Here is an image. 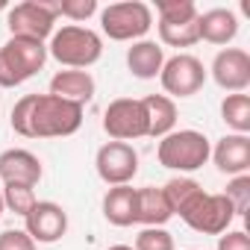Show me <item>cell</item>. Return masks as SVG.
<instances>
[{
    "instance_id": "17",
    "label": "cell",
    "mask_w": 250,
    "mask_h": 250,
    "mask_svg": "<svg viewBox=\"0 0 250 250\" xmlns=\"http://www.w3.org/2000/svg\"><path fill=\"white\" fill-rule=\"evenodd\" d=\"M171 218H174V212H171L168 197H165L162 188H156V186L136 188V224H145V227H165Z\"/></svg>"
},
{
    "instance_id": "24",
    "label": "cell",
    "mask_w": 250,
    "mask_h": 250,
    "mask_svg": "<svg viewBox=\"0 0 250 250\" xmlns=\"http://www.w3.org/2000/svg\"><path fill=\"white\" fill-rule=\"evenodd\" d=\"M3 186V209L15 212V215H27L36 206V188L33 186H18V183H0Z\"/></svg>"
},
{
    "instance_id": "7",
    "label": "cell",
    "mask_w": 250,
    "mask_h": 250,
    "mask_svg": "<svg viewBox=\"0 0 250 250\" xmlns=\"http://www.w3.org/2000/svg\"><path fill=\"white\" fill-rule=\"evenodd\" d=\"M103 130L112 142H136L147 136V115L139 97H118L103 112Z\"/></svg>"
},
{
    "instance_id": "22",
    "label": "cell",
    "mask_w": 250,
    "mask_h": 250,
    "mask_svg": "<svg viewBox=\"0 0 250 250\" xmlns=\"http://www.w3.org/2000/svg\"><path fill=\"white\" fill-rule=\"evenodd\" d=\"M221 118L232 133L247 136L250 133V97L244 91L241 94H227L221 100Z\"/></svg>"
},
{
    "instance_id": "16",
    "label": "cell",
    "mask_w": 250,
    "mask_h": 250,
    "mask_svg": "<svg viewBox=\"0 0 250 250\" xmlns=\"http://www.w3.org/2000/svg\"><path fill=\"white\" fill-rule=\"evenodd\" d=\"M197 33L200 42L209 44H229L238 36V18L232 9H209L203 15H197Z\"/></svg>"
},
{
    "instance_id": "8",
    "label": "cell",
    "mask_w": 250,
    "mask_h": 250,
    "mask_svg": "<svg viewBox=\"0 0 250 250\" xmlns=\"http://www.w3.org/2000/svg\"><path fill=\"white\" fill-rule=\"evenodd\" d=\"M94 168L106 186H130L139 174V150L127 142H106L94 156Z\"/></svg>"
},
{
    "instance_id": "31",
    "label": "cell",
    "mask_w": 250,
    "mask_h": 250,
    "mask_svg": "<svg viewBox=\"0 0 250 250\" xmlns=\"http://www.w3.org/2000/svg\"><path fill=\"white\" fill-rule=\"evenodd\" d=\"M106 250H133L130 244H112V247H106Z\"/></svg>"
},
{
    "instance_id": "15",
    "label": "cell",
    "mask_w": 250,
    "mask_h": 250,
    "mask_svg": "<svg viewBox=\"0 0 250 250\" xmlns=\"http://www.w3.org/2000/svg\"><path fill=\"white\" fill-rule=\"evenodd\" d=\"M50 94L77 106H85L94 97V77L88 71H59L50 80Z\"/></svg>"
},
{
    "instance_id": "6",
    "label": "cell",
    "mask_w": 250,
    "mask_h": 250,
    "mask_svg": "<svg viewBox=\"0 0 250 250\" xmlns=\"http://www.w3.org/2000/svg\"><path fill=\"white\" fill-rule=\"evenodd\" d=\"M56 21H59V0H24L6 15L9 33L15 39H33V42L50 39Z\"/></svg>"
},
{
    "instance_id": "12",
    "label": "cell",
    "mask_w": 250,
    "mask_h": 250,
    "mask_svg": "<svg viewBox=\"0 0 250 250\" xmlns=\"http://www.w3.org/2000/svg\"><path fill=\"white\" fill-rule=\"evenodd\" d=\"M212 80L232 94H241L250 85V56L241 47H224L212 59Z\"/></svg>"
},
{
    "instance_id": "20",
    "label": "cell",
    "mask_w": 250,
    "mask_h": 250,
    "mask_svg": "<svg viewBox=\"0 0 250 250\" xmlns=\"http://www.w3.org/2000/svg\"><path fill=\"white\" fill-rule=\"evenodd\" d=\"M103 218L112 227H133L136 224V188L112 186L103 194Z\"/></svg>"
},
{
    "instance_id": "19",
    "label": "cell",
    "mask_w": 250,
    "mask_h": 250,
    "mask_svg": "<svg viewBox=\"0 0 250 250\" xmlns=\"http://www.w3.org/2000/svg\"><path fill=\"white\" fill-rule=\"evenodd\" d=\"M162 65H165V50L156 42L142 39V42H133V47L127 50V68L139 80H156Z\"/></svg>"
},
{
    "instance_id": "27",
    "label": "cell",
    "mask_w": 250,
    "mask_h": 250,
    "mask_svg": "<svg viewBox=\"0 0 250 250\" xmlns=\"http://www.w3.org/2000/svg\"><path fill=\"white\" fill-rule=\"evenodd\" d=\"M133 250H174V235L165 227H145L136 235Z\"/></svg>"
},
{
    "instance_id": "4",
    "label": "cell",
    "mask_w": 250,
    "mask_h": 250,
    "mask_svg": "<svg viewBox=\"0 0 250 250\" xmlns=\"http://www.w3.org/2000/svg\"><path fill=\"white\" fill-rule=\"evenodd\" d=\"M209 153H212V145L197 130H174L165 139H159V147H156L159 165L180 174H191L203 168L209 162Z\"/></svg>"
},
{
    "instance_id": "26",
    "label": "cell",
    "mask_w": 250,
    "mask_h": 250,
    "mask_svg": "<svg viewBox=\"0 0 250 250\" xmlns=\"http://www.w3.org/2000/svg\"><path fill=\"white\" fill-rule=\"evenodd\" d=\"M224 197L232 203L235 218H244L247 209H250V174H238V177H232V180L227 183Z\"/></svg>"
},
{
    "instance_id": "23",
    "label": "cell",
    "mask_w": 250,
    "mask_h": 250,
    "mask_svg": "<svg viewBox=\"0 0 250 250\" xmlns=\"http://www.w3.org/2000/svg\"><path fill=\"white\" fill-rule=\"evenodd\" d=\"M159 27V42L168 44V47H191L200 42V33H197V18L191 21H180V24H156Z\"/></svg>"
},
{
    "instance_id": "29",
    "label": "cell",
    "mask_w": 250,
    "mask_h": 250,
    "mask_svg": "<svg viewBox=\"0 0 250 250\" xmlns=\"http://www.w3.org/2000/svg\"><path fill=\"white\" fill-rule=\"evenodd\" d=\"M0 250H36V241L24 229H3L0 232Z\"/></svg>"
},
{
    "instance_id": "21",
    "label": "cell",
    "mask_w": 250,
    "mask_h": 250,
    "mask_svg": "<svg viewBox=\"0 0 250 250\" xmlns=\"http://www.w3.org/2000/svg\"><path fill=\"white\" fill-rule=\"evenodd\" d=\"M162 191H165V197H168L171 212L180 215V218L206 194L203 186H200L197 180H191V177H174V180H168V183L162 186Z\"/></svg>"
},
{
    "instance_id": "33",
    "label": "cell",
    "mask_w": 250,
    "mask_h": 250,
    "mask_svg": "<svg viewBox=\"0 0 250 250\" xmlns=\"http://www.w3.org/2000/svg\"><path fill=\"white\" fill-rule=\"evenodd\" d=\"M188 250H197V247H188Z\"/></svg>"
},
{
    "instance_id": "2",
    "label": "cell",
    "mask_w": 250,
    "mask_h": 250,
    "mask_svg": "<svg viewBox=\"0 0 250 250\" xmlns=\"http://www.w3.org/2000/svg\"><path fill=\"white\" fill-rule=\"evenodd\" d=\"M47 56H53L59 65H65L71 71H85L103 56V39L88 27L65 24V27L53 30Z\"/></svg>"
},
{
    "instance_id": "28",
    "label": "cell",
    "mask_w": 250,
    "mask_h": 250,
    "mask_svg": "<svg viewBox=\"0 0 250 250\" xmlns=\"http://www.w3.org/2000/svg\"><path fill=\"white\" fill-rule=\"evenodd\" d=\"M97 12V0H59V18H68L74 24L88 21Z\"/></svg>"
},
{
    "instance_id": "25",
    "label": "cell",
    "mask_w": 250,
    "mask_h": 250,
    "mask_svg": "<svg viewBox=\"0 0 250 250\" xmlns=\"http://www.w3.org/2000/svg\"><path fill=\"white\" fill-rule=\"evenodd\" d=\"M156 12L162 24H180V21H191L200 15L191 0H156Z\"/></svg>"
},
{
    "instance_id": "1",
    "label": "cell",
    "mask_w": 250,
    "mask_h": 250,
    "mask_svg": "<svg viewBox=\"0 0 250 250\" xmlns=\"http://www.w3.org/2000/svg\"><path fill=\"white\" fill-rule=\"evenodd\" d=\"M83 127V106L53 94H24L12 106V130L24 139H65Z\"/></svg>"
},
{
    "instance_id": "30",
    "label": "cell",
    "mask_w": 250,
    "mask_h": 250,
    "mask_svg": "<svg viewBox=\"0 0 250 250\" xmlns=\"http://www.w3.org/2000/svg\"><path fill=\"white\" fill-rule=\"evenodd\" d=\"M218 250H250V235L244 229H227L218 235Z\"/></svg>"
},
{
    "instance_id": "5",
    "label": "cell",
    "mask_w": 250,
    "mask_h": 250,
    "mask_svg": "<svg viewBox=\"0 0 250 250\" xmlns=\"http://www.w3.org/2000/svg\"><path fill=\"white\" fill-rule=\"evenodd\" d=\"M153 27V9L142 0H124L100 9V30L112 42H142Z\"/></svg>"
},
{
    "instance_id": "18",
    "label": "cell",
    "mask_w": 250,
    "mask_h": 250,
    "mask_svg": "<svg viewBox=\"0 0 250 250\" xmlns=\"http://www.w3.org/2000/svg\"><path fill=\"white\" fill-rule=\"evenodd\" d=\"M142 106L147 115V136L150 139H165L168 133H174L177 103L168 94H147V97H142Z\"/></svg>"
},
{
    "instance_id": "13",
    "label": "cell",
    "mask_w": 250,
    "mask_h": 250,
    "mask_svg": "<svg viewBox=\"0 0 250 250\" xmlns=\"http://www.w3.org/2000/svg\"><path fill=\"white\" fill-rule=\"evenodd\" d=\"M44 168L42 159L24 147H12L0 153V183H18V186H39Z\"/></svg>"
},
{
    "instance_id": "14",
    "label": "cell",
    "mask_w": 250,
    "mask_h": 250,
    "mask_svg": "<svg viewBox=\"0 0 250 250\" xmlns=\"http://www.w3.org/2000/svg\"><path fill=\"white\" fill-rule=\"evenodd\" d=\"M209 159L215 162V168L221 174H229V177L247 174L250 171V139L238 136V133H229V136L215 142Z\"/></svg>"
},
{
    "instance_id": "11",
    "label": "cell",
    "mask_w": 250,
    "mask_h": 250,
    "mask_svg": "<svg viewBox=\"0 0 250 250\" xmlns=\"http://www.w3.org/2000/svg\"><path fill=\"white\" fill-rule=\"evenodd\" d=\"M24 232L36 244H56L68 232V212L53 200H36V206L24 215Z\"/></svg>"
},
{
    "instance_id": "3",
    "label": "cell",
    "mask_w": 250,
    "mask_h": 250,
    "mask_svg": "<svg viewBox=\"0 0 250 250\" xmlns=\"http://www.w3.org/2000/svg\"><path fill=\"white\" fill-rule=\"evenodd\" d=\"M47 62V44L33 39H15L0 47V88H15L36 77Z\"/></svg>"
},
{
    "instance_id": "10",
    "label": "cell",
    "mask_w": 250,
    "mask_h": 250,
    "mask_svg": "<svg viewBox=\"0 0 250 250\" xmlns=\"http://www.w3.org/2000/svg\"><path fill=\"white\" fill-rule=\"evenodd\" d=\"M183 221H186L194 232L221 235V232H227L229 224L235 221V209H232V203L224 197V191H221V194H209V191H206V194L183 215Z\"/></svg>"
},
{
    "instance_id": "9",
    "label": "cell",
    "mask_w": 250,
    "mask_h": 250,
    "mask_svg": "<svg viewBox=\"0 0 250 250\" xmlns=\"http://www.w3.org/2000/svg\"><path fill=\"white\" fill-rule=\"evenodd\" d=\"M159 83L171 97H191L203 88L206 83V68L197 56L191 53H177L171 59H165L162 71H159Z\"/></svg>"
},
{
    "instance_id": "32",
    "label": "cell",
    "mask_w": 250,
    "mask_h": 250,
    "mask_svg": "<svg viewBox=\"0 0 250 250\" xmlns=\"http://www.w3.org/2000/svg\"><path fill=\"white\" fill-rule=\"evenodd\" d=\"M0 215H3V186H0Z\"/></svg>"
}]
</instances>
